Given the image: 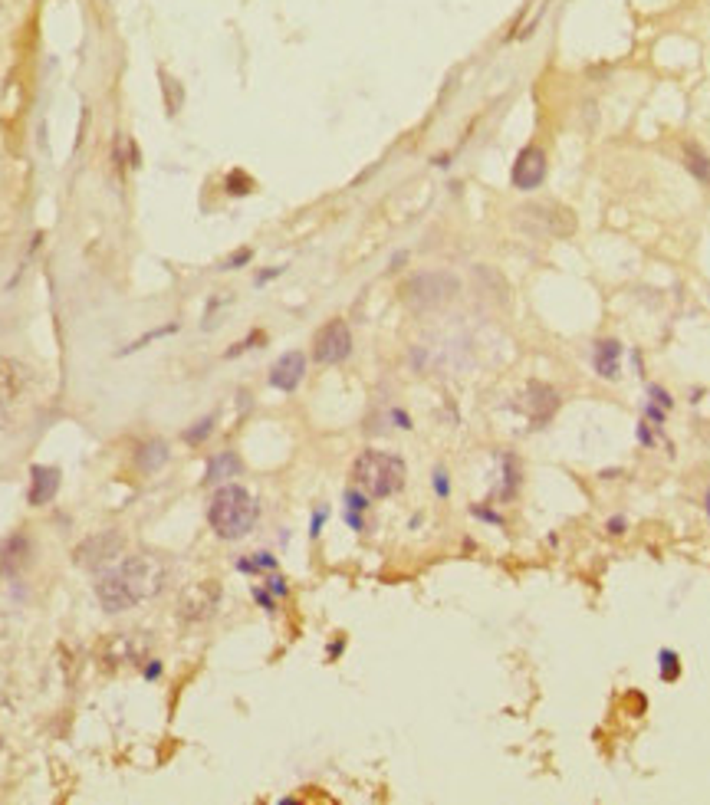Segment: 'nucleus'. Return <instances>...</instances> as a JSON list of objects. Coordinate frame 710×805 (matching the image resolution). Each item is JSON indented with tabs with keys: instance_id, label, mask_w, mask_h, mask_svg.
Masks as SVG:
<instances>
[{
	"instance_id": "1",
	"label": "nucleus",
	"mask_w": 710,
	"mask_h": 805,
	"mask_svg": "<svg viewBox=\"0 0 710 805\" xmlns=\"http://www.w3.org/2000/svg\"><path fill=\"white\" fill-rule=\"evenodd\" d=\"M164 582H168V569H164L162 559L149 556V552H139V556H128L116 569L99 575L95 598H99V605L109 615H118V611L139 609L141 602L158 598Z\"/></svg>"
},
{
	"instance_id": "2",
	"label": "nucleus",
	"mask_w": 710,
	"mask_h": 805,
	"mask_svg": "<svg viewBox=\"0 0 710 805\" xmlns=\"http://www.w3.org/2000/svg\"><path fill=\"white\" fill-rule=\"evenodd\" d=\"M260 506H256L254 494L244 490L240 483H224L221 490L214 494L208 506V523L221 540H244L247 533L256 526Z\"/></svg>"
},
{
	"instance_id": "3",
	"label": "nucleus",
	"mask_w": 710,
	"mask_h": 805,
	"mask_svg": "<svg viewBox=\"0 0 710 805\" xmlns=\"http://www.w3.org/2000/svg\"><path fill=\"white\" fill-rule=\"evenodd\" d=\"M408 467L398 454L388 450H362L355 464H352V480L369 500H385L395 496L405 487Z\"/></svg>"
},
{
	"instance_id": "4",
	"label": "nucleus",
	"mask_w": 710,
	"mask_h": 805,
	"mask_svg": "<svg viewBox=\"0 0 710 805\" xmlns=\"http://www.w3.org/2000/svg\"><path fill=\"white\" fill-rule=\"evenodd\" d=\"M461 289V280L447 270H431V273H415L405 283V303L411 310H438L451 303Z\"/></svg>"
},
{
	"instance_id": "5",
	"label": "nucleus",
	"mask_w": 710,
	"mask_h": 805,
	"mask_svg": "<svg viewBox=\"0 0 710 805\" xmlns=\"http://www.w3.org/2000/svg\"><path fill=\"white\" fill-rule=\"evenodd\" d=\"M122 549H126L122 533H116V529H99V533H93L89 540H82L76 546L73 563L82 565V569H105V565L116 563L118 556H122Z\"/></svg>"
},
{
	"instance_id": "6",
	"label": "nucleus",
	"mask_w": 710,
	"mask_h": 805,
	"mask_svg": "<svg viewBox=\"0 0 710 805\" xmlns=\"http://www.w3.org/2000/svg\"><path fill=\"white\" fill-rule=\"evenodd\" d=\"M352 356V333L346 319H329L313 339V358L319 365H339Z\"/></svg>"
},
{
	"instance_id": "7",
	"label": "nucleus",
	"mask_w": 710,
	"mask_h": 805,
	"mask_svg": "<svg viewBox=\"0 0 710 805\" xmlns=\"http://www.w3.org/2000/svg\"><path fill=\"white\" fill-rule=\"evenodd\" d=\"M549 174V161H546V151L539 149V145H526L520 155H516V161H513V188L516 191H536L539 184L546 181Z\"/></svg>"
},
{
	"instance_id": "8",
	"label": "nucleus",
	"mask_w": 710,
	"mask_h": 805,
	"mask_svg": "<svg viewBox=\"0 0 710 805\" xmlns=\"http://www.w3.org/2000/svg\"><path fill=\"white\" fill-rule=\"evenodd\" d=\"M27 385H30L27 365L13 362V358H0V427L7 425V408L24 398Z\"/></svg>"
},
{
	"instance_id": "9",
	"label": "nucleus",
	"mask_w": 710,
	"mask_h": 805,
	"mask_svg": "<svg viewBox=\"0 0 710 805\" xmlns=\"http://www.w3.org/2000/svg\"><path fill=\"white\" fill-rule=\"evenodd\" d=\"M105 661L112 667L126 664V667H139L141 661H149V638L139 632H128V634H118L116 641L109 644L105 651Z\"/></svg>"
},
{
	"instance_id": "10",
	"label": "nucleus",
	"mask_w": 710,
	"mask_h": 805,
	"mask_svg": "<svg viewBox=\"0 0 710 805\" xmlns=\"http://www.w3.org/2000/svg\"><path fill=\"white\" fill-rule=\"evenodd\" d=\"M218 598H221V586H218V582H198L195 588H187L185 592L181 615H185L187 621L210 618L214 609H218Z\"/></svg>"
},
{
	"instance_id": "11",
	"label": "nucleus",
	"mask_w": 710,
	"mask_h": 805,
	"mask_svg": "<svg viewBox=\"0 0 710 805\" xmlns=\"http://www.w3.org/2000/svg\"><path fill=\"white\" fill-rule=\"evenodd\" d=\"M306 375V356L303 352H283L270 368V385L277 391H296Z\"/></svg>"
},
{
	"instance_id": "12",
	"label": "nucleus",
	"mask_w": 710,
	"mask_h": 805,
	"mask_svg": "<svg viewBox=\"0 0 710 805\" xmlns=\"http://www.w3.org/2000/svg\"><path fill=\"white\" fill-rule=\"evenodd\" d=\"M30 552H34V546H30V540H27L24 533L7 536V540L0 542V575H17L20 569H27Z\"/></svg>"
},
{
	"instance_id": "13",
	"label": "nucleus",
	"mask_w": 710,
	"mask_h": 805,
	"mask_svg": "<svg viewBox=\"0 0 710 805\" xmlns=\"http://www.w3.org/2000/svg\"><path fill=\"white\" fill-rule=\"evenodd\" d=\"M559 408V395L549 385H543V381H533L530 388H526V411H530V421H536V425H546L549 418L556 414Z\"/></svg>"
},
{
	"instance_id": "14",
	"label": "nucleus",
	"mask_w": 710,
	"mask_h": 805,
	"mask_svg": "<svg viewBox=\"0 0 710 805\" xmlns=\"http://www.w3.org/2000/svg\"><path fill=\"white\" fill-rule=\"evenodd\" d=\"M59 490V471L57 467H34L30 471V506H47L53 503V496Z\"/></svg>"
},
{
	"instance_id": "15",
	"label": "nucleus",
	"mask_w": 710,
	"mask_h": 805,
	"mask_svg": "<svg viewBox=\"0 0 710 805\" xmlns=\"http://www.w3.org/2000/svg\"><path fill=\"white\" fill-rule=\"evenodd\" d=\"M592 362H595V372L602 379H618L622 372V345L615 339H599L595 342V352H592Z\"/></svg>"
},
{
	"instance_id": "16",
	"label": "nucleus",
	"mask_w": 710,
	"mask_h": 805,
	"mask_svg": "<svg viewBox=\"0 0 710 805\" xmlns=\"http://www.w3.org/2000/svg\"><path fill=\"white\" fill-rule=\"evenodd\" d=\"M240 471H244L240 457H237L233 450H224V454H218V457H210L208 471H204V487H218V483H227L231 477H237Z\"/></svg>"
},
{
	"instance_id": "17",
	"label": "nucleus",
	"mask_w": 710,
	"mask_h": 805,
	"mask_svg": "<svg viewBox=\"0 0 710 805\" xmlns=\"http://www.w3.org/2000/svg\"><path fill=\"white\" fill-rule=\"evenodd\" d=\"M168 464V444L164 441H145L139 450H135V467H139V473H145V477H152V473H158Z\"/></svg>"
},
{
	"instance_id": "18",
	"label": "nucleus",
	"mask_w": 710,
	"mask_h": 805,
	"mask_svg": "<svg viewBox=\"0 0 710 805\" xmlns=\"http://www.w3.org/2000/svg\"><path fill=\"white\" fill-rule=\"evenodd\" d=\"M684 165H687V172L694 174L698 181L710 184V158L700 145H684Z\"/></svg>"
},
{
	"instance_id": "19",
	"label": "nucleus",
	"mask_w": 710,
	"mask_h": 805,
	"mask_svg": "<svg viewBox=\"0 0 710 805\" xmlns=\"http://www.w3.org/2000/svg\"><path fill=\"white\" fill-rule=\"evenodd\" d=\"M658 667H661V680H668V684L681 678V657L675 651H668V648L658 655Z\"/></svg>"
},
{
	"instance_id": "20",
	"label": "nucleus",
	"mask_w": 710,
	"mask_h": 805,
	"mask_svg": "<svg viewBox=\"0 0 710 805\" xmlns=\"http://www.w3.org/2000/svg\"><path fill=\"white\" fill-rule=\"evenodd\" d=\"M162 86H164V99H168V112L175 115L181 109V86H175V80L168 73H162Z\"/></svg>"
},
{
	"instance_id": "21",
	"label": "nucleus",
	"mask_w": 710,
	"mask_h": 805,
	"mask_svg": "<svg viewBox=\"0 0 710 805\" xmlns=\"http://www.w3.org/2000/svg\"><path fill=\"white\" fill-rule=\"evenodd\" d=\"M214 431V418H204V421H198V425L191 427V431H185V441L187 444H201L204 437Z\"/></svg>"
},
{
	"instance_id": "22",
	"label": "nucleus",
	"mask_w": 710,
	"mask_h": 805,
	"mask_svg": "<svg viewBox=\"0 0 710 805\" xmlns=\"http://www.w3.org/2000/svg\"><path fill=\"white\" fill-rule=\"evenodd\" d=\"M250 188H254V181H250L244 172H233L231 178H227V191H231V195H247Z\"/></svg>"
},
{
	"instance_id": "23",
	"label": "nucleus",
	"mask_w": 710,
	"mask_h": 805,
	"mask_svg": "<svg viewBox=\"0 0 710 805\" xmlns=\"http://www.w3.org/2000/svg\"><path fill=\"white\" fill-rule=\"evenodd\" d=\"M365 506H369V496L362 494V490H349V494H346V510H355V513H359Z\"/></svg>"
},
{
	"instance_id": "24",
	"label": "nucleus",
	"mask_w": 710,
	"mask_h": 805,
	"mask_svg": "<svg viewBox=\"0 0 710 805\" xmlns=\"http://www.w3.org/2000/svg\"><path fill=\"white\" fill-rule=\"evenodd\" d=\"M250 257H254V253H250V250H237V253H233V257H231V260H227V264H224V270H237V266L250 264Z\"/></svg>"
},
{
	"instance_id": "25",
	"label": "nucleus",
	"mask_w": 710,
	"mask_h": 805,
	"mask_svg": "<svg viewBox=\"0 0 710 805\" xmlns=\"http://www.w3.org/2000/svg\"><path fill=\"white\" fill-rule=\"evenodd\" d=\"M250 565H254V572H256V569H277V559H273L270 552H256L254 563H250Z\"/></svg>"
},
{
	"instance_id": "26",
	"label": "nucleus",
	"mask_w": 710,
	"mask_h": 805,
	"mask_svg": "<svg viewBox=\"0 0 710 805\" xmlns=\"http://www.w3.org/2000/svg\"><path fill=\"white\" fill-rule=\"evenodd\" d=\"M267 586H270L273 595H286V592H290V586H286V579H283V575H270Z\"/></svg>"
},
{
	"instance_id": "27",
	"label": "nucleus",
	"mask_w": 710,
	"mask_h": 805,
	"mask_svg": "<svg viewBox=\"0 0 710 805\" xmlns=\"http://www.w3.org/2000/svg\"><path fill=\"white\" fill-rule=\"evenodd\" d=\"M648 395L654 398V404H661V408H671V398H668V391H664V388L652 385V388H648Z\"/></svg>"
},
{
	"instance_id": "28",
	"label": "nucleus",
	"mask_w": 710,
	"mask_h": 805,
	"mask_svg": "<svg viewBox=\"0 0 710 805\" xmlns=\"http://www.w3.org/2000/svg\"><path fill=\"white\" fill-rule=\"evenodd\" d=\"M434 490H438V494H441V496H447V494H451V487H447V473H444V471H438V473H434Z\"/></svg>"
},
{
	"instance_id": "29",
	"label": "nucleus",
	"mask_w": 710,
	"mask_h": 805,
	"mask_svg": "<svg viewBox=\"0 0 710 805\" xmlns=\"http://www.w3.org/2000/svg\"><path fill=\"white\" fill-rule=\"evenodd\" d=\"M606 529H608V533H612V536H622V533H625V517L608 519V523H606Z\"/></svg>"
},
{
	"instance_id": "30",
	"label": "nucleus",
	"mask_w": 710,
	"mask_h": 805,
	"mask_svg": "<svg viewBox=\"0 0 710 805\" xmlns=\"http://www.w3.org/2000/svg\"><path fill=\"white\" fill-rule=\"evenodd\" d=\"M254 598H256V602H260V605H263L267 611H273V598H270L267 592H263V588H254Z\"/></svg>"
},
{
	"instance_id": "31",
	"label": "nucleus",
	"mask_w": 710,
	"mask_h": 805,
	"mask_svg": "<svg viewBox=\"0 0 710 805\" xmlns=\"http://www.w3.org/2000/svg\"><path fill=\"white\" fill-rule=\"evenodd\" d=\"M323 523H326V510H319V513L313 517V529H309V533H313V536H319V529H323Z\"/></svg>"
},
{
	"instance_id": "32",
	"label": "nucleus",
	"mask_w": 710,
	"mask_h": 805,
	"mask_svg": "<svg viewBox=\"0 0 710 805\" xmlns=\"http://www.w3.org/2000/svg\"><path fill=\"white\" fill-rule=\"evenodd\" d=\"M346 519H349V523H352V529H359V533H362V529H365V523H362V517H359V513H355V510H346Z\"/></svg>"
},
{
	"instance_id": "33",
	"label": "nucleus",
	"mask_w": 710,
	"mask_h": 805,
	"mask_svg": "<svg viewBox=\"0 0 710 805\" xmlns=\"http://www.w3.org/2000/svg\"><path fill=\"white\" fill-rule=\"evenodd\" d=\"M145 678H162V664H158V661L145 664Z\"/></svg>"
},
{
	"instance_id": "34",
	"label": "nucleus",
	"mask_w": 710,
	"mask_h": 805,
	"mask_svg": "<svg viewBox=\"0 0 710 805\" xmlns=\"http://www.w3.org/2000/svg\"><path fill=\"white\" fill-rule=\"evenodd\" d=\"M645 411H648V418H652V421H658V425H661V421H664V411H658V408H654V404H648V408H645Z\"/></svg>"
},
{
	"instance_id": "35",
	"label": "nucleus",
	"mask_w": 710,
	"mask_h": 805,
	"mask_svg": "<svg viewBox=\"0 0 710 805\" xmlns=\"http://www.w3.org/2000/svg\"><path fill=\"white\" fill-rule=\"evenodd\" d=\"M638 441H641V444H652V434H648L645 427H638Z\"/></svg>"
},
{
	"instance_id": "36",
	"label": "nucleus",
	"mask_w": 710,
	"mask_h": 805,
	"mask_svg": "<svg viewBox=\"0 0 710 805\" xmlns=\"http://www.w3.org/2000/svg\"><path fill=\"white\" fill-rule=\"evenodd\" d=\"M707 517H710V494H707Z\"/></svg>"
}]
</instances>
